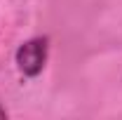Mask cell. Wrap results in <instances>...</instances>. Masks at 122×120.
<instances>
[{
    "label": "cell",
    "mask_w": 122,
    "mask_h": 120,
    "mask_svg": "<svg viewBox=\"0 0 122 120\" xmlns=\"http://www.w3.org/2000/svg\"><path fill=\"white\" fill-rule=\"evenodd\" d=\"M47 54H49L47 38H30L16 47V54H14L16 68L26 78H35L42 73V68L47 64Z\"/></svg>",
    "instance_id": "6da1fadb"
},
{
    "label": "cell",
    "mask_w": 122,
    "mask_h": 120,
    "mask_svg": "<svg viewBox=\"0 0 122 120\" xmlns=\"http://www.w3.org/2000/svg\"><path fill=\"white\" fill-rule=\"evenodd\" d=\"M2 118H7V111H5V106L0 104V120H2Z\"/></svg>",
    "instance_id": "7a4b0ae2"
}]
</instances>
